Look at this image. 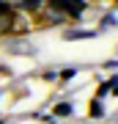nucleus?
Here are the masks:
<instances>
[{
    "label": "nucleus",
    "instance_id": "nucleus-6",
    "mask_svg": "<svg viewBox=\"0 0 118 124\" xmlns=\"http://www.w3.org/2000/svg\"><path fill=\"white\" fill-rule=\"evenodd\" d=\"M115 25H118V17H115V14H107V17L102 19V28H115Z\"/></svg>",
    "mask_w": 118,
    "mask_h": 124
},
{
    "label": "nucleus",
    "instance_id": "nucleus-8",
    "mask_svg": "<svg viewBox=\"0 0 118 124\" xmlns=\"http://www.w3.org/2000/svg\"><path fill=\"white\" fill-rule=\"evenodd\" d=\"M0 124H3V121H0Z\"/></svg>",
    "mask_w": 118,
    "mask_h": 124
},
{
    "label": "nucleus",
    "instance_id": "nucleus-2",
    "mask_svg": "<svg viewBox=\"0 0 118 124\" xmlns=\"http://www.w3.org/2000/svg\"><path fill=\"white\" fill-rule=\"evenodd\" d=\"M96 31H83V28H69V31H63V39L66 41H80V39H93Z\"/></svg>",
    "mask_w": 118,
    "mask_h": 124
},
{
    "label": "nucleus",
    "instance_id": "nucleus-4",
    "mask_svg": "<svg viewBox=\"0 0 118 124\" xmlns=\"http://www.w3.org/2000/svg\"><path fill=\"white\" fill-rule=\"evenodd\" d=\"M71 113H74V108H71L69 102H61V105H55V116H63V119H66V116H71Z\"/></svg>",
    "mask_w": 118,
    "mask_h": 124
},
{
    "label": "nucleus",
    "instance_id": "nucleus-1",
    "mask_svg": "<svg viewBox=\"0 0 118 124\" xmlns=\"http://www.w3.org/2000/svg\"><path fill=\"white\" fill-rule=\"evenodd\" d=\"M47 6H55V8L66 11L71 19H80L88 8V0H47Z\"/></svg>",
    "mask_w": 118,
    "mask_h": 124
},
{
    "label": "nucleus",
    "instance_id": "nucleus-7",
    "mask_svg": "<svg viewBox=\"0 0 118 124\" xmlns=\"http://www.w3.org/2000/svg\"><path fill=\"white\" fill-rule=\"evenodd\" d=\"M74 75H77V69H74V66H71V69H63V72H61V77H63V80H69V77H74Z\"/></svg>",
    "mask_w": 118,
    "mask_h": 124
},
{
    "label": "nucleus",
    "instance_id": "nucleus-5",
    "mask_svg": "<svg viewBox=\"0 0 118 124\" xmlns=\"http://www.w3.org/2000/svg\"><path fill=\"white\" fill-rule=\"evenodd\" d=\"M88 113H91V119H102V116H104V110H102V102H99V99H93V102H91V110H88Z\"/></svg>",
    "mask_w": 118,
    "mask_h": 124
},
{
    "label": "nucleus",
    "instance_id": "nucleus-3",
    "mask_svg": "<svg viewBox=\"0 0 118 124\" xmlns=\"http://www.w3.org/2000/svg\"><path fill=\"white\" fill-rule=\"evenodd\" d=\"M44 3L47 0H19V8H25V11H39V8H44Z\"/></svg>",
    "mask_w": 118,
    "mask_h": 124
}]
</instances>
